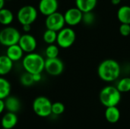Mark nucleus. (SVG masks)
Listing matches in <instances>:
<instances>
[{
    "instance_id": "f257e3e1",
    "label": "nucleus",
    "mask_w": 130,
    "mask_h": 129,
    "mask_svg": "<svg viewBox=\"0 0 130 129\" xmlns=\"http://www.w3.org/2000/svg\"><path fill=\"white\" fill-rule=\"evenodd\" d=\"M121 68L118 62L113 59H106L101 62L98 68V76L106 82L116 81L120 75Z\"/></svg>"
},
{
    "instance_id": "f03ea898",
    "label": "nucleus",
    "mask_w": 130,
    "mask_h": 129,
    "mask_svg": "<svg viewBox=\"0 0 130 129\" xmlns=\"http://www.w3.org/2000/svg\"><path fill=\"white\" fill-rule=\"evenodd\" d=\"M45 59L39 53L34 52L27 53L23 57L22 65L25 71L34 74H41L44 71Z\"/></svg>"
},
{
    "instance_id": "7ed1b4c3",
    "label": "nucleus",
    "mask_w": 130,
    "mask_h": 129,
    "mask_svg": "<svg viewBox=\"0 0 130 129\" xmlns=\"http://www.w3.org/2000/svg\"><path fill=\"white\" fill-rule=\"evenodd\" d=\"M101 103L106 107L117 106L121 100V93L117 87L107 86L104 87L99 95Z\"/></svg>"
},
{
    "instance_id": "20e7f679",
    "label": "nucleus",
    "mask_w": 130,
    "mask_h": 129,
    "mask_svg": "<svg viewBox=\"0 0 130 129\" xmlns=\"http://www.w3.org/2000/svg\"><path fill=\"white\" fill-rule=\"evenodd\" d=\"M76 40V34L75 30L70 27H63L57 32L56 43L57 46L62 49H67L71 47Z\"/></svg>"
},
{
    "instance_id": "39448f33",
    "label": "nucleus",
    "mask_w": 130,
    "mask_h": 129,
    "mask_svg": "<svg viewBox=\"0 0 130 129\" xmlns=\"http://www.w3.org/2000/svg\"><path fill=\"white\" fill-rule=\"evenodd\" d=\"M33 110L40 117H48L52 114V103L46 97H37L33 102Z\"/></svg>"
},
{
    "instance_id": "423d86ee",
    "label": "nucleus",
    "mask_w": 130,
    "mask_h": 129,
    "mask_svg": "<svg viewBox=\"0 0 130 129\" xmlns=\"http://www.w3.org/2000/svg\"><path fill=\"white\" fill-rule=\"evenodd\" d=\"M21 33L15 27L5 26L0 30V44L4 46H9L18 43Z\"/></svg>"
},
{
    "instance_id": "0eeeda50",
    "label": "nucleus",
    "mask_w": 130,
    "mask_h": 129,
    "mask_svg": "<svg viewBox=\"0 0 130 129\" xmlns=\"http://www.w3.org/2000/svg\"><path fill=\"white\" fill-rule=\"evenodd\" d=\"M38 11L33 5H24L17 13L18 21L21 24H32L37 18Z\"/></svg>"
},
{
    "instance_id": "6e6552de",
    "label": "nucleus",
    "mask_w": 130,
    "mask_h": 129,
    "mask_svg": "<svg viewBox=\"0 0 130 129\" xmlns=\"http://www.w3.org/2000/svg\"><path fill=\"white\" fill-rule=\"evenodd\" d=\"M65 24L66 22L64 15L59 11H56L46 16L45 20V25L46 29L53 30L56 32L62 29L65 27Z\"/></svg>"
},
{
    "instance_id": "1a4fd4ad",
    "label": "nucleus",
    "mask_w": 130,
    "mask_h": 129,
    "mask_svg": "<svg viewBox=\"0 0 130 129\" xmlns=\"http://www.w3.org/2000/svg\"><path fill=\"white\" fill-rule=\"evenodd\" d=\"M44 71L51 76H59L64 71L63 62L58 57L46 59H45Z\"/></svg>"
},
{
    "instance_id": "9d476101",
    "label": "nucleus",
    "mask_w": 130,
    "mask_h": 129,
    "mask_svg": "<svg viewBox=\"0 0 130 129\" xmlns=\"http://www.w3.org/2000/svg\"><path fill=\"white\" fill-rule=\"evenodd\" d=\"M18 45L22 49L24 52L30 53L35 51L37 46V42L36 38L33 35L26 33L23 35H21L18 41Z\"/></svg>"
},
{
    "instance_id": "9b49d317",
    "label": "nucleus",
    "mask_w": 130,
    "mask_h": 129,
    "mask_svg": "<svg viewBox=\"0 0 130 129\" xmlns=\"http://www.w3.org/2000/svg\"><path fill=\"white\" fill-rule=\"evenodd\" d=\"M63 15L66 24L69 25V27H74L82 22L83 12L78 8L75 7L69 8Z\"/></svg>"
},
{
    "instance_id": "f8f14e48",
    "label": "nucleus",
    "mask_w": 130,
    "mask_h": 129,
    "mask_svg": "<svg viewBox=\"0 0 130 129\" xmlns=\"http://www.w3.org/2000/svg\"><path fill=\"white\" fill-rule=\"evenodd\" d=\"M59 7L58 0H40L38 11L44 16H48L57 11Z\"/></svg>"
},
{
    "instance_id": "ddd939ff",
    "label": "nucleus",
    "mask_w": 130,
    "mask_h": 129,
    "mask_svg": "<svg viewBox=\"0 0 130 129\" xmlns=\"http://www.w3.org/2000/svg\"><path fill=\"white\" fill-rule=\"evenodd\" d=\"M5 55L14 62L21 60L24 56V51L20 47L18 43L9 46L7 47Z\"/></svg>"
},
{
    "instance_id": "4468645a",
    "label": "nucleus",
    "mask_w": 130,
    "mask_h": 129,
    "mask_svg": "<svg viewBox=\"0 0 130 129\" xmlns=\"http://www.w3.org/2000/svg\"><path fill=\"white\" fill-rule=\"evenodd\" d=\"M18 119L16 113L7 112L2 118L1 125L2 128L12 129L18 124Z\"/></svg>"
},
{
    "instance_id": "2eb2a0df",
    "label": "nucleus",
    "mask_w": 130,
    "mask_h": 129,
    "mask_svg": "<svg viewBox=\"0 0 130 129\" xmlns=\"http://www.w3.org/2000/svg\"><path fill=\"white\" fill-rule=\"evenodd\" d=\"M5 109L8 112L17 113L21 109V102L19 99L14 96H8L5 100Z\"/></svg>"
},
{
    "instance_id": "dca6fc26",
    "label": "nucleus",
    "mask_w": 130,
    "mask_h": 129,
    "mask_svg": "<svg viewBox=\"0 0 130 129\" xmlns=\"http://www.w3.org/2000/svg\"><path fill=\"white\" fill-rule=\"evenodd\" d=\"M98 3V0H75V7L83 13L92 11Z\"/></svg>"
},
{
    "instance_id": "f3484780",
    "label": "nucleus",
    "mask_w": 130,
    "mask_h": 129,
    "mask_svg": "<svg viewBox=\"0 0 130 129\" xmlns=\"http://www.w3.org/2000/svg\"><path fill=\"white\" fill-rule=\"evenodd\" d=\"M13 68V62L6 56H0V76L8 75Z\"/></svg>"
},
{
    "instance_id": "a211bd4d",
    "label": "nucleus",
    "mask_w": 130,
    "mask_h": 129,
    "mask_svg": "<svg viewBox=\"0 0 130 129\" xmlns=\"http://www.w3.org/2000/svg\"><path fill=\"white\" fill-rule=\"evenodd\" d=\"M105 118L110 123H116L120 120V111L117 106L107 107L105 110Z\"/></svg>"
},
{
    "instance_id": "6ab92c4d",
    "label": "nucleus",
    "mask_w": 130,
    "mask_h": 129,
    "mask_svg": "<svg viewBox=\"0 0 130 129\" xmlns=\"http://www.w3.org/2000/svg\"><path fill=\"white\" fill-rule=\"evenodd\" d=\"M117 18L121 24H130V6H121L117 11Z\"/></svg>"
},
{
    "instance_id": "aec40b11",
    "label": "nucleus",
    "mask_w": 130,
    "mask_h": 129,
    "mask_svg": "<svg viewBox=\"0 0 130 129\" xmlns=\"http://www.w3.org/2000/svg\"><path fill=\"white\" fill-rule=\"evenodd\" d=\"M14 21L12 11L8 8H3L0 10V24L4 26H9Z\"/></svg>"
},
{
    "instance_id": "412c9836",
    "label": "nucleus",
    "mask_w": 130,
    "mask_h": 129,
    "mask_svg": "<svg viewBox=\"0 0 130 129\" xmlns=\"http://www.w3.org/2000/svg\"><path fill=\"white\" fill-rule=\"evenodd\" d=\"M11 90V87L10 82L2 76H0V99L5 100L10 95Z\"/></svg>"
},
{
    "instance_id": "4be33fe9",
    "label": "nucleus",
    "mask_w": 130,
    "mask_h": 129,
    "mask_svg": "<svg viewBox=\"0 0 130 129\" xmlns=\"http://www.w3.org/2000/svg\"><path fill=\"white\" fill-rule=\"evenodd\" d=\"M56 38H57V32L53 30L46 29L43 34V41L48 45L55 43L56 42Z\"/></svg>"
},
{
    "instance_id": "5701e85b",
    "label": "nucleus",
    "mask_w": 130,
    "mask_h": 129,
    "mask_svg": "<svg viewBox=\"0 0 130 129\" xmlns=\"http://www.w3.org/2000/svg\"><path fill=\"white\" fill-rule=\"evenodd\" d=\"M59 54V46L54 43L49 44L48 46L46 48L45 50V56L46 59H53L58 57Z\"/></svg>"
},
{
    "instance_id": "b1692460",
    "label": "nucleus",
    "mask_w": 130,
    "mask_h": 129,
    "mask_svg": "<svg viewBox=\"0 0 130 129\" xmlns=\"http://www.w3.org/2000/svg\"><path fill=\"white\" fill-rule=\"evenodd\" d=\"M117 88L120 93H126L130 91V78L126 77L119 81Z\"/></svg>"
},
{
    "instance_id": "393cba45",
    "label": "nucleus",
    "mask_w": 130,
    "mask_h": 129,
    "mask_svg": "<svg viewBox=\"0 0 130 129\" xmlns=\"http://www.w3.org/2000/svg\"><path fill=\"white\" fill-rule=\"evenodd\" d=\"M20 81H21V84L25 87H29V86L32 85L34 83V81L33 79V75L25 71L21 76Z\"/></svg>"
},
{
    "instance_id": "a878e982",
    "label": "nucleus",
    "mask_w": 130,
    "mask_h": 129,
    "mask_svg": "<svg viewBox=\"0 0 130 129\" xmlns=\"http://www.w3.org/2000/svg\"><path fill=\"white\" fill-rule=\"evenodd\" d=\"M65 111V106L61 102H56L52 103V114L59 116Z\"/></svg>"
},
{
    "instance_id": "bb28decb",
    "label": "nucleus",
    "mask_w": 130,
    "mask_h": 129,
    "mask_svg": "<svg viewBox=\"0 0 130 129\" xmlns=\"http://www.w3.org/2000/svg\"><path fill=\"white\" fill-rule=\"evenodd\" d=\"M94 20H95V16L92 13V11H88V12L83 13L82 22H83L85 24L91 25L94 22Z\"/></svg>"
},
{
    "instance_id": "cd10ccee",
    "label": "nucleus",
    "mask_w": 130,
    "mask_h": 129,
    "mask_svg": "<svg viewBox=\"0 0 130 129\" xmlns=\"http://www.w3.org/2000/svg\"><path fill=\"white\" fill-rule=\"evenodd\" d=\"M120 33L123 36H127L130 34V24H121L119 28Z\"/></svg>"
},
{
    "instance_id": "c85d7f7f",
    "label": "nucleus",
    "mask_w": 130,
    "mask_h": 129,
    "mask_svg": "<svg viewBox=\"0 0 130 129\" xmlns=\"http://www.w3.org/2000/svg\"><path fill=\"white\" fill-rule=\"evenodd\" d=\"M33 79L35 82H39L42 79V75L41 74H34L33 75Z\"/></svg>"
},
{
    "instance_id": "c756f323",
    "label": "nucleus",
    "mask_w": 130,
    "mask_h": 129,
    "mask_svg": "<svg viewBox=\"0 0 130 129\" xmlns=\"http://www.w3.org/2000/svg\"><path fill=\"white\" fill-rule=\"evenodd\" d=\"M22 26V30L25 33H28L31 30V24H24Z\"/></svg>"
},
{
    "instance_id": "7c9ffc66",
    "label": "nucleus",
    "mask_w": 130,
    "mask_h": 129,
    "mask_svg": "<svg viewBox=\"0 0 130 129\" xmlns=\"http://www.w3.org/2000/svg\"><path fill=\"white\" fill-rule=\"evenodd\" d=\"M5 109V101H4V100H1L0 99V114H2Z\"/></svg>"
},
{
    "instance_id": "2f4dec72",
    "label": "nucleus",
    "mask_w": 130,
    "mask_h": 129,
    "mask_svg": "<svg viewBox=\"0 0 130 129\" xmlns=\"http://www.w3.org/2000/svg\"><path fill=\"white\" fill-rule=\"evenodd\" d=\"M121 2V0H111V3L114 5H117Z\"/></svg>"
},
{
    "instance_id": "473e14b6",
    "label": "nucleus",
    "mask_w": 130,
    "mask_h": 129,
    "mask_svg": "<svg viewBox=\"0 0 130 129\" xmlns=\"http://www.w3.org/2000/svg\"><path fill=\"white\" fill-rule=\"evenodd\" d=\"M5 0H0V10L5 7Z\"/></svg>"
},
{
    "instance_id": "72a5a7b5",
    "label": "nucleus",
    "mask_w": 130,
    "mask_h": 129,
    "mask_svg": "<svg viewBox=\"0 0 130 129\" xmlns=\"http://www.w3.org/2000/svg\"><path fill=\"white\" fill-rule=\"evenodd\" d=\"M5 1H11V0H5Z\"/></svg>"
},
{
    "instance_id": "f704fd0d",
    "label": "nucleus",
    "mask_w": 130,
    "mask_h": 129,
    "mask_svg": "<svg viewBox=\"0 0 130 129\" xmlns=\"http://www.w3.org/2000/svg\"><path fill=\"white\" fill-rule=\"evenodd\" d=\"M2 129H6V128H2Z\"/></svg>"
}]
</instances>
